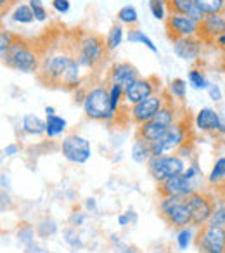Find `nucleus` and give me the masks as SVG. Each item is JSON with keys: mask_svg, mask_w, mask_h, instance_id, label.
I'll return each mask as SVG.
<instances>
[{"mask_svg": "<svg viewBox=\"0 0 225 253\" xmlns=\"http://www.w3.org/2000/svg\"><path fill=\"white\" fill-rule=\"evenodd\" d=\"M2 63L9 70H14L18 73L32 75L38 73L40 64H42V56H40V52L35 47L30 45L28 42H25V40L18 37L14 45L2 57Z\"/></svg>", "mask_w": 225, "mask_h": 253, "instance_id": "1", "label": "nucleus"}, {"mask_svg": "<svg viewBox=\"0 0 225 253\" xmlns=\"http://www.w3.org/2000/svg\"><path fill=\"white\" fill-rule=\"evenodd\" d=\"M85 116L94 122H106L111 123L118 118L116 113H112L111 101H109L108 84H95L87 88L83 104H81Z\"/></svg>", "mask_w": 225, "mask_h": 253, "instance_id": "2", "label": "nucleus"}, {"mask_svg": "<svg viewBox=\"0 0 225 253\" xmlns=\"http://www.w3.org/2000/svg\"><path fill=\"white\" fill-rule=\"evenodd\" d=\"M106 42L95 33H83L76 40V49L73 56L81 68L85 70H95L102 61L106 59Z\"/></svg>", "mask_w": 225, "mask_h": 253, "instance_id": "3", "label": "nucleus"}, {"mask_svg": "<svg viewBox=\"0 0 225 253\" xmlns=\"http://www.w3.org/2000/svg\"><path fill=\"white\" fill-rule=\"evenodd\" d=\"M190 137V126L189 122H186V118H180L179 122H175L168 128L163 139L152 142V156H165V155H179V151L182 148H186L189 144Z\"/></svg>", "mask_w": 225, "mask_h": 253, "instance_id": "4", "label": "nucleus"}, {"mask_svg": "<svg viewBox=\"0 0 225 253\" xmlns=\"http://www.w3.org/2000/svg\"><path fill=\"white\" fill-rule=\"evenodd\" d=\"M75 56L73 52H54L47 57H42V64L38 70V78L45 85L50 87H61V80H63L64 73L73 63Z\"/></svg>", "mask_w": 225, "mask_h": 253, "instance_id": "5", "label": "nucleus"}, {"mask_svg": "<svg viewBox=\"0 0 225 253\" xmlns=\"http://www.w3.org/2000/svg\"><path fill=\"white\" fill-rule=\"evenodd\" d=\"M158 213L172 227L182 229L190 225V213H189V207H187V198L182 196L161 198L158 205Z\"/></svg>", "mask_w": 225, "mask_h": 253, "instance_id": "6", "label": "nucleus"}, {"mask_svg": "<svg viewBox=\"0 0 225 253\" xmlns=\"http://www.w3.org/2000/svg\"><path fill=\"white\" fill-rule=\"evenodd\" d=\"M186 162L184 156L180 155H165V156H152L148 162L149 175L156 180V182H163V180L170 179L173 175L186 172Z\"/></svg>", "mask_w": 225, "mask_h": 253, "instance_id": "7", "label": "nucleus"}, {"mask_svg": "<svg viewBox=\"0 0 225 253\" xmlns=\"http://www.w3.org/2000/svg\"><path fill=\"white\" fill-rule=\"evenodd\" d=\"M187 207L190 213V225L192 227H203L208 224L211 213H213V194L206 191H197V193L187 196Z\"/></svg>", "mask_w": 225, "mask_h": 253, "instance_id": "8", "label": "nucleus"}, {"mask_svg": "<svg viewBox=\"0 0 225 253\" xmlns=\"http://www.w3.org/2000/svg\"><path fill=\"white\" fill-rule=\"evenodd\" d=\"M168 101V94L165 92H156V94L146 97L144 101L137 102V104L130 106L128 108V116L135 125H142V123L149 122L156 116V113L163 108Z\"/></svg>", "mask_w": 225, "mask_h": 253, "instance_id": "9", "label": "nucleus"}, {"mask_svg": "<svg viewBox=\"0 0 225 253\" xmlns=\"http://www.w3.org/2000/svg\"><path fill=\"white\" fill-rule=\"evenodd\" d=\"M61 153H63V156L68 162L83 165L92 156L90 141L80 134H68L61 142Z\"/></svg>", "mask_w": 225, "mask_h": 253, "instance_id": "10", "label": "nucleus"}, {"mask_svg": "<svg viewBox=\"0 0 225 253\" xmlns=\"http://www.w3.org/2000/svg\"><path fill=\"white\" fill-rule=\"evenodd\" d=\"M199 253H225V227L203 225L196 236Z\"/></svg>", "mask_w": 225, "mask_h": 253, "instance_id": "11", "label": "nucleus"}, {"mask_svg": "<svg viewBox=\"0 0 225 253\" xmlns=\"http://www.w3.org/2000/svg\"><path fill=\"white\" fill-rule=\"evenodd\" d=\"M156 92H161V80L156 77H141L125 88V104L130 108V106L144 101L146 97L156 94Z\"/></svg>", "mask_w": 225, "mask_h": 253, "instance_id": "12", "label": "nucleus"}, {"mask_svg": "<svg viewBox=\"0 0 225 253\" xmlns=\"http://www.w3.org/2000/svg\"><path fill=\"white\" fill-rule=\"evenodd\" d=\"M166 32L170 40L180 39V37H199V25L189 16L182 14H170L166 19Z\"/></svg>", "mask_w": 225, "mask_h": 253, "instance_id": "13", "label": "nucleus"}, {"mask_svg": "<svg viewBox=\"0 0 225 253\" xmlns=\"http://www.w3.org/2000/svg\"><path fill=\"white\" fill-rule=\"evenodd\" d=\"M203 40L199 37H180L172 40L173 54L182 61H197L203 52Z\"/></svg>", "mask_w": 225, "mask_h": 253, "instance_id": "14", "label": "nucleus"}, {"mask_svg": "<svg viewBox=\"0 0 225 253\" xmlns=\"http://www.w3.org/2000/svg\"><path fill=\"white\" fill-rule=\"evenodd\" d=\"M137 78H141L139 70L132 63H127V61L112 63L108 70V75H106L108 84H118L123 88H127L128 85H132Z\"/></svg>", "mask_w": 225, "mask_h": 253, "instance_id": "15", "label": "nucleus"}, {"mask_svg": "<svg viewBox=\"0 0 225 253\" xmlns=\"http://www.w3.org/2000/svg\"><path fill=\"white\" fill-rule=\"evenodd\" d=\"M225 33V14H211L204 16L199 25V39L204 43H211L218 37Z\"/></svg>", "mask_w": 225, "mask_h": 253, "instance_id": "16", "label": "nucleus"}, {"mask_svg": "<svg viewBox=\"0 0 225 253\" xmlns=\"http://www.w3.org/2000/svg\"><path fill=\"white\" fill-rule=\"evenodd\" d=\"M220 123H222V115L215 108H210V106L201 108L196 113V116H194V126L199 132H208V134L217 132L218 134Z\"/></svg>", "mask_w": 225, "mask_h": 253, "instance_id": "17", "label": "nucleus"}, {"mask_svg": "<svg viewBox=\"0 0 225 253\" xmlns=\"http://www.w3.org/2000/svg\"><path fill=\"white\" fill-rule=\"evenodd\" d=\"M168 128L170 126L161 125V123L154 122V120H149V122H146L137 126V132H135V134H139L142 139H146V141L152 144V142L163 139V135L168 132Z\"/></svg>", "mask_w": 225, "mask_h": 253, "instance_id": "18", "label": "nucleus"}, {"mask_svg": "<svg viewBox=\"0 0 225 253\" xmlns=\"http://www.w3.org/2000/svg\"><path fill=\"white\" fill-rule=\"evenodd\" d=\"M152 158V149L151 142H148L146 139H142L139 134H135L134 144H132V160L139 165H148V162Z\"/></svg>", "mask_w": 225, "mask_h": 253, "instance_id": "19", "label": "nucleus"}, {"mask_svg": "<svg viewBox=\"0 0 225 253\" xmlns=\"http://www.w3.org/2000/svg\"><path fill=\"white\" fill-rule=\"evenodd\" d=\"M23 132L28 135H45L47 130V122L40 118L35 113H28L23 116Z\"/></svg>", "mask_w": 225, "mask_h": 253, "instance_id": "20", "label": "nucleus"}, {"mask_svg": "<svg viewBox=\"0 0 225 253\" xmlns=\"http://www.w3.org/2000/svg\"><path fill=\"white\" fill-rule=\"evenodd\" d=\"M125 39H127V32H125L123 25H120V23H114V25L108 30V35H106V39H104L108 54L114 52L116 49H120V45L125 42Z\"/></svg>", "mask_w": 225, "mask_h": 253, "instance_id": "21", "label": "nucleus"}, {"mask_svg": "<svg viewBox=\"0 0 225 253\" xmlns=\"http://www.w3.org/2000/svg\"><path fill=\"white\" fill-rule=\"evenodd\" d=\"M81 70L83 68L78 64V61L73 59V63L70 64L63 80H61V87L66 88V90H76L78 87H81Z\"/></svg>", "mask_w": 225, "mask_h": 253, "instance_id": "22", "label": "nucleus"}, {"mask_svg": "<svg viewBox=\"0 0 225 253\" xmlns=\"http://www.w3.org/2000/svg\"><path fill=\"white\" fill-rule=\"evenodd\" d=\"M127 40L130 43H137V45H142L146 47L148 50H151L152 54H158V45H156L154 42H152V39L148 35V33L144 32V30H141L139 26H135V28H130L127 30Z\"/></svg>", "mask_w": 225, "mask_h": 253, "instance_id": "23", "label": "nucleus"}, {"mask_svg": "<svg viewBox=\"0 0 225 253\" xmlns=\"http://www.w3.org/2000/svg\"><path fill=\"white\" fill-rule=\"evenodd\" d=\"M208 224L215 225V227H225V194L218 193L217 198L213 194V213H211Z\"/></svg>", "mask_w": 225, "mask_h": 253, "instance_id": "24", "label": "nucleus"}, {"mask_svg": "<svg viewBox=\"0 0 225 253\" xmlns=\"http://www.w3.org/2000/svg\"><path fill=\"white\" fill-rule=\"evenodd\" d=\"M47 122V130H45V135L49 139H56L59 135H63L68 128V122L66 118L59 115H54V116H47L45 118Z\"/></svg>", "mask_w": 225, "mask_h": 253, "instance_id": "25", "label": "nucleus"}, {"mask_svg": "<svg viewBox=\"0 0 225 253\" xmlns=\"http://www.w3.org/2000/svg\"><path fill=\"white\" fill-rule=\"evenodd\" d=\"M116 23H120V25L123 26H130V28H135L139 23V11L135 5L132 4H127L123 5V7L118 9L116 12Z\"/></svg>", "mask_w": 225, "mask_h": 253, "instance_id": "26", "label": "nucleus"}, {"mask_svg": "<svg viewBox=\"0 0 225 253\" xmlns=\"http://www.w3.org/2000/svg\"><path fill=\"white\" fill-rule=\"evenodd\" d=\"M187 84H189L194 90H208L211 82L208 80V77L204 75V71L201 70V68H190V70L187 71Z\"/></svg>", "mask_w": 225, "mask_h": 253, "instance_id": "27", "label": "nucleus"}, {"mask_svg": "<svg viewBox=\"0 0 225 253\" xmlns=\"http://www.w3.org/2000/svg\"><path fill=\"white\" fill-rule=\"evenodd\" d=\"M11 21L16 25H32L35 21V14H33L30 4H18L14 11L11 12Z\"/></svg>", "mask_w": 225, "mask_h": 253, "instance_id": "28", "label": "nucleus"}, {"mask_svg": "<svg viewBox=\"0 0 225 253\" xmlns=\"http://www.w3.org/2000/svg\"><path fill=\"white\" fill-rule=\"evenodd\" d=\"M109 90V101H111V109L112 113H120L121 106L125 104V88L118 84H108Z\"/></svg>", "mask_w": 225, "mask_h": 253, "instance_id": "29", "label": "nucleus"}, {"mask_svg": "<svg viewBox=\"0 0 225 253\" xmlns=\"http://www.w3.org/2000/svg\"><path fill=\"white\" fill-rule=\"evenodd\" d=\"M194 2L204 12V16L225 14V0H194Z\"/></svg>", "mask_w": 225, "mask_h": 253, "instance_id": "30", "label": "nucleus"}, {"mask_svg": "<svg viewBox=\"0 0 225 253\" xmlns=\"http://www.w3.org/2000/svg\"><path fill=\"white\" fill-rule=\"evenodd\" d=\"M225 180V156L215 160L213 167H211V172L208 175V184L210 186H220V182Z\"/></svg>", "mask_w": 225, "mask_h": 253, "instance_id": "31", "label": "nucleus"}, {"mask_svg": "<svg viewBox=\"0 0 225 253\" xmlns=\"http://www.w3.org/2000/svg\"><path fill=\"white\" fill-rule=\"evenodd\" d=\"M187 95V80L184 78H173L168 85V97L173 99V101H179L182 102Z\"/></svg>", "mask_w": 225, "mask_h": 253, "instance_id": "32", "label": "nucleus"}, {"mask_svg": "<svg viewBox=\"0 0 225 253\" xmlns=\"http://www.w3.org/2000/svg\"><path fill=\"white\" fill-rule=\"evenodd\" d=\"M149 5V12L154 19L158 21H163L166 23L170 16V11H168V0H149L148 2Z\"/></svg>", "mask_w": 225, "mask_h": 253, "instance_id": "33", "label": "nucleus"}, {"mask_svg": "<svg viewBox=\"0 0 225 253\" xmlns=\"http://www.w3.org/2000/svg\"><path fill=\"white\" fill-rule=\"evenodd\" d=\"M35 232H37V229L33 227L32 224H28V222H23V224L19 225L18 239L26 250L32 248V246L35 245Z\"/></svg>", "mask_w": 225, "mask_h": 253, "instance_id": "34", "label": "nucleus"}, {"mask_svg": "<svg viewBox=\"0 0 225 253\" xmlns=\"http://www.w3.org/2000/svg\"><path fill=\"white\" fill-rule=\"evenodd\" d=\"M194 7H196V2H194V0H168L170 14L189 16Z\"/></svg>", "mask_w": 225, "mask_h": 253, "instance_id": "35", "label": "nucleus"}, {"mask_svg": "<svg viewBox=\"0 0 225 253\" xmlns=\"http://www.w3.org/2000/svg\"><path fill=\"white\" fill-rule=\"evenodd\" d=\"M35 229H37V234H38L40 238H50V236H54L57 232V224L54 218L45 217L37 224Z\"/></svg>", "mask_w": 225, "mask_h": 253, "instance_id": "36", "label": "nucleus"}, {"mask_svg": "<svg viewBox=\"0 0 225 253\" xmlns=\"http://www.w3.org/2000/svg\"><path fill=\"white\" fill-rule=\"evenodd\" d=\"M30 7H32L33 14H35V21L37 23H45L49 19V11L45 9L42 0H28Z\"/></svg>", "mask_w": 225, "mask_h": 253, "instance_id": "37", "label": "nucleus"}, {"mask_svg": "<svg viewBox=\"0 0 225 253\" xmlns=\"http://www.w3.org/2000/svg\"><path fill=\"white\" fill-rule=\"evenodd\" d=\"M16 39H18V37L12 32H9V30H2V32H0V57H4L5 54H7V50L14 45Z\"/></svg>", "mask_w": 225, "mask_h": 253, "instance_id": "38", "label": "nucleus"}, {"mask_svg": "<svg viewBox=\"0 0 225 253\" xmlns=\"http://www.w3.org/2000/svg\"><path fill=\"white\" fill-rule=\"evenodd\" d=\"M192 238H194V232H192V229H190V225L189 227L179 229V232H177V245H179L180 252L189 248V245L192 243Z\"/></svg>", "mask_w": 225, "mask_h": 253, "instance_id": "39", "label": "nucleus"}, {"mask_svg": "<svg viewBox=\"0 0 225 253\" xmlns=\"http://www.w3.org/2000/svg\"><path fill=\"white\" fill-rule=\"evenodd\" d=\"M64 241H66L68 245H70L71 248H75V250H78V248H81V246H83V243H81V239H80V234H78L75 227H70V229H66V231H64Z\"/></svg>", "mask_w": 225, "mask_h": 253, "instance_id": "40", "label": "nucleus"}, {"mask_svg": "<svg viewBox=\"0 0 225 253\" xmlns=\"http://www.w3.org/2000/svg\"><path fill=\"white\" fill-rule=\"evenodd\" d=\"M50 7H52L54 12L64 16L71 11V2L70 0H52V2H50Z\"/></svg>", "mask_w": 225, "mask_h": 253, "instance_id": "41", "label": "nucleus"}, {"mask_svg": "<svg viewBox=\"0 0 225 253\" xmlns=\"http://www.w3.org/2000/svg\"><path fill=\"white\" fill-rule=\"evenodd\" d=\"M208 97L211 99L213 102H220L222 99H224V90H222V87L218 84H215V82H211V85L208 87Z\"/></svg>", "mask_w": 225, "mask_h": 253, "instance_id": "42", "label": "nucleus"}, {"mask_svg": "<svg viewBox=\"0 0 225 253\" xmlns=\"http://www.w3.org/2000/svg\"><path fill=\"white\" fill-rule=\"evenodd\" d=\"M137 222V215H135L134 210H127L125 213H121L120 217H118V224L121 225V227H127L128 224H135Z\"/></svg>", "mask_w": 225, "mask_h": 253, "instance_id": "43", "label": "nucleus"}, {"mask_svg": "<svg viewBox=\"0 0 225 253\" xmlns=\"http://www.w3.org/2000/svg\"><path fill=\"white\" fill-rule=\"evenodd\" d=\"M85 218H87V215H85L83 211L75 210L73 213H71V217H70V224L73 225V227H78V225H83Z\"/></svg>", "mask_w": 225, "mask_h": 253, "instance_id": "44", "label": "nucleus"}, {"mask_svg": "<svg viewBox=\"0 0 225 253\" xmlns=\"http://www.w3.org/2000/svg\"><path fill=\"white\" fill-rule=\"evenodd\" d=\"M85 94H87V88L81 85V87H78L76 90H73V101L76 102V104H83V99H85Z\"/></svg>", "mask_w": 225, "mask_h": 253, "instance_id": "45", "label": "nucleus"}, {"mask_svg": "<svg viewBox=\"0 0 225 253\" xmlns=\"http://www.w3.org/2000/svg\"><path fill=\"white\" fill-rule=\"evenodd\" d=\"M19 153V146L18 144H14V142H12V144H7L4 148V155L5 156H9V158H12V156H16Z\"/></svg>", "mask_w": 225, "mask_h": 253, "instance_id": "46", "label": "nucleus"}, {"mask_svg": "<svg viewBox=\"0 0 225 253\" xmlns=\"http://www.w3.org/2000/svg\"><path fill=\"white\" fill-rule=\"evenodd\" d=\"M85 208H87L88 211H95V210H97V203H95V198H87V200H85Z\"/></svg>", "mask_w": 225, "mask_h": 253, "instance_id": "47", "label": "nucleus"}, {"mask_svg": "<svg viewBox=\"0 0 225 253\" xmlns=\"http://www.w3.org/2000/svg\"><path fill=\"white\" fill-rule=\"evenodd\" d=\"M0 179H2V184H0V186H2V191H5V189H9V187H11V182H9V175H5V172H2V175H0Z\"/></svg>", "mask_w": 225, "mask_h": 253, "instance_id": "48", "label": "nucleus"}, {"mask_svg": "<svg viewBox=\"0 0 225 253\" xmlns=\"http://www.w3.org/2000/svg\"><path fill=\"white\" fill-rule=\"evenodd\" d=\"M215 45L218 47V49H222V50H225V33H222L220 37H218L217 40H215Z\"/></svg>", "mask_w": 225, "mask_h": 253, "instance_id": "49", "label": "nucleus"}, {"mask_svg": "<svg viewBox=\"0 0 225 253\" xmlns=\"http://www.w3.org/2000/svg\"><path fill=\"white\" fill-rule=\"evenodd\" d=\"M5 203L9 205V194L5 193V191H2V211L7 210V207H5Z\"/></svg>", "mask_w": 225, "mask_h": 253, "instance_id": "50", "label": "nucleus"}, {"mask_svg": "<svg viewBox=\"0 0 225 253\" xmlns=\"http://www.w3.org/2000/svg\"><path fill=\"white\" fill-rule=\"evenodd\" d=\"M43 111H45V118H47V116H54V115H57V113H56V108H54V106H47V108L43 109Z\"/></svg>", "mask_w": 225, "mask_h": 253, "instance_id": "51", "label": "nucleus"}, {"mask_svg": "<svg viewBox=\"0 0 225 253\" xmlns=\"http://www.w3.org/2000/svg\"><path fill=\"white\" fill-rule=\"evenodd\" d=\"M11 5V0H0V7H2V12H5V9Z\"/></svg>", "mask_w": 225, "mask_h": 253, "instance_id": "52", "label": "nucleus"}, {"mask_svg": "<svg viewBox=\"0 0 225 253\" xmlns=\"http://www.w3.org/2000/svg\"><path fill=\"white\" fill-rule=\"evenodd\" d=\"M218 134L225 135V118L222 116V123H220V128H218Z\"/></svg>", "mask_w": 225, "mask_h": 253, "instance_id": "53", "label": "nucleus"}, {"mask_svg": "<svg viewBox=\"0 0 225 253\" xmlns=\"http://www.w3.org/2000/svg\"><path fill=\"white\" fill-rule=\"evenodd\" d=\"M154 253H159V252H154Z\"/></svg>", "mask_w": 225, "mask_h": 253, "instance_id": "54", "label": "nucleus"}]
</instances>
